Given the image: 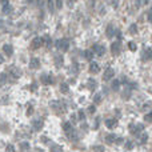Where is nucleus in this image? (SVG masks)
<instances>
[{"instance_id":"f257e3e1","label":"nucleus","mask_w":152,"mask_h":152,"mask_svg":"<svg viewBox=\"0 0 152 152\" xmlns=\"http://www.w3.org/2000/svg\"><path fill=\"white\" fill-rule=\"evenodd\" d=\"M56 47H58V49H61V51H68L69 48V41L68 39H60L56 41Z\"/></svg>"},{"instance_id":"f03ea898","label":"nucleus","mask_w":152,"mask_h":152,"mask_svg":"<svg viewBox=\"0 0 152 152\" xmlns=\"http://www.w3.org/2000/svg\"><path fill=\"white\" fill-rule=\"evenodd\" d=\"M43 44H44V37L36 36L35 39L32 40V43H31V48L32 49H37V48H40Z\"/></svg>"},{"instance_id":"7ed1b4c3","label":"nucleus","mask_w":152,"mask_h":152,"mask_svg":"<svg viewBox=\"0 0 152 152\" xmlns=\"http://www.w3.org/2000/svg\"><path fill=\"white\" fill-rule=\"evenodd\" d=\"M113 76H115V69H113V68H107L106 71H104L103 80H104V82H110Z\"/></svg>"},{"instance_id":"20e7f679","label":"nucleus","mask_w":152,"mask_h":152,"mask_svg":"<svg viewBox=\"0 0 152 152\" xmlns=\"http://www.w3.org/2000/svg\"><path fill=\"white\" fill-rule=\"evenodd\" d=\"M120 49H121V45H120V41H115L111 44V52L113 56H117L120 54Z\"/></svg>"},{"instance_id":"39448f33","label":"nucleus","mask_w":152,"mask_h":152,"mask_svg":"<svg viewBox=\"0 0 152 152\" xmlns=\"http://www.w3.org/2000/svg\"><path fill=\"white\" fill-rule=\"evenodd\" d=\"M92 49H93V52L97 56H103L104 54H106V48H104V45H100V44H93Z\"/></svg>"},{"instance_id":"423d86ee","label":"nucleus","mask_w":152,"mask_h":152,"mask_svg":"<svg viewBox=\"0 0 152 152\" xmlns=\"http://www.w3.org/2000/svg\"><path fill=\"white\" fill-rule=\"evenodd\" d=\"M30 68L31 69H37V68H40V60L37 59V58H32L30 60Z\"/></svg>"},{"instance_id":"0eeeda50","label":"nucleus","mask_w":152,"mask_h":152,"mask_svg":"<svg viewBox=\"0 0 152 152\" xmlns=\"http://www.w3.org/2000/svg\"><path fill=\"white\" fill-rule=\"evenodd\" d=\"M117 125V120L116 119H107L106 120V127L110 128V130H113Z\"/></svg>"},{"instance_id":"6e6552de","label":"nucleus","mask_w":152,"mask_h":152,"mask_svg":"<svg viewBox=\"0 0 152 152\" xmlns=\"http://www.w3.org/2000/svg\"><path fill=\"white\" fill-rule=\"evenodd\" d=\"M67 134H68V139H69V140H72V141H78V140H79L78 132H76L73 128H72V130H69Z\"/></svg>"},{"instance_id":"1a4fd4ad","label":"nucleus","mask_w":152,"mask_h":152,"mask_svg":"<svg viewBox=\"0 0 152 152\" xmlns=\"http://www.w3.org/2000/svg\"><path fill=\"white\" fill-rule=\"evenodd\" d=\"M3 51L7 56H12L13 55V47L11 44H4L3 45Z\"/></svg>"},{"instance_id":"9d476101","label":"nucleus","mask_w":152,"mask_h":152,"mask_svg":"<svg viewBox=\"0 0 152 152\" xmlns=\"http://www.w3.org/2000/svg\"><path fill=\"white\" fill-rule=\"evenodd\" d=\"M99 71H100V67H99L97 63H95V61H91V64H89V72L92 73H97Z\"/></svg>"},{"instance_id":"9b49d317","label":"nucleus","mask_w":152,"mask_h":152,"mask_svg":"<svg viewBox=\"0 0 152 152\" xmlns=\"http://www.w3.org/2000/svg\"><path fill=\"white\" fill-rule=\"evenodd\" d=\"M87 87L91 89V91H95L97 87V83H96V80L95 79H88V83H87Z\"/></svg>"},{"instance_id":"f8f14e48","label":"nucleus","mask_w":152,"mask_h":152,"mask_svg":"<svg viewBox=\"0 0 152 152\" xmlns=\"http://www.w3.org/2000/svg\"><path fill=\"white\" fill-rule=\"evenodd\" d=\"M149 59H152V49L145 48L143 52V60H149Z\"/></svg>"},{"instance_id":"ddd939ff","label":"nucleus","mask_w":152,"mask_h":152,"mask_svg":"<svg viewBox=\"0 0 152 152\" xmlns=\"http://www.w3.org/2000/svg\"><path fill=\"white\" fill-rule=\"evenodd\" d=\"M41 82L44 83V84H52L54 83V80H52V78L51 76H48V75H41Z\"/></svg>"},{"instance_id":"4468645a","label":"nucleus","mask_w":152,"mask_h":152,"mask_svg":"<svg viewBox=\"0 0 152 152\" xmlns=\"http://www.w3.org/2000/svg\"><path fill=\"white\" fill-rule=\"evenodd\" d=\"M115 140H116V135L115 134H110V135H107V137H106V143L107 144L115 143Z\"/></svg>"},{"instance_id":"2eb2a0df","label":"nucleus","mask_w":152,"mask_h":152,"mask_svg":"<svg viewBox=\"0 0 152 152\" xmlns=\"http://www.w3.org/2000/svg\"><path fill=\"white\" fill-rule=\"evenodd\" d=\"M113 35H115V28L112 24H110L107 27V37H113Z\"/></svg>"},{"instance_id":"dca6fc26","label":"nucleus","mask_w":152,"mask_h":152,"mask_svg":"<svg viewBox=\"0 0 152 152\" xmlns=\"http://www.w3.org/2000/svg\"><path fill=\"white\" fill-rule=\"evenodd\" d=\"M93 54H95L93 49H87V51L84 52V58L87 59V60H92L93 59Z\"/></svg>"},{"instance_id":"f3484780","label":"nucleus","mask_w":152,"mask_h":152,"mask_svg":"<svg viewBox=\"0 0 152 152\" xmlns=\"http://www.w3.org/2000/svg\"><path fill=\"white\" fill-rule=\"evenodd\" d=\"M43 128V120H35L34 121V130L35 131H40Z\"/></svg>"},{"instance_id":"a211bd4d","label":"nucleus","mask_w":152,"mask_h":152,"mask_svg":"<svg viewBox=\"0 0 152 152\" xmlns=\"http://www.w3.org/2000/svg\"><path fill=\"white\" fill-rule=\"evenodd\" d=\"M9 73H11V75L13 76V79H17L19 76H20V71H19L17 68H15V67H12V68H11V71H9Z\"/></svg>"},{"instance_id":"6ab92c4d","label":"nucleus","mask_w":152,"mask_h":152,"mask_svg":"<svg viewBox=\"0 0 152 152\" xmlns=\"http://www.w3.org/2000/svg\"><path fill=\"white\" fill-rule=\"evenodd\" d=\"M63 56H60V55H56L55 56V64H56V67H60V65H63Z\"/></svg>"},{"instance_id":"aec40b11","label":"nucleus","mask_w":152,"mask_h":152,"mask_svg":"<svg viewBox=\"0 0 152 152\" xmlns=\"http://www.w3.org/2000/svg\"><path fill=\"white\" fill-rule=\"evenodd\" d=\"M120 84H121L120 80H113L112 82V89L113 91H119V89H120Z\"/></svg>"},{"instance_id":"412c9836","label":"nucleus","mask_w":152,"mask_h":152,"mask_svg":"<svg viewBox=\"0 0 152 152\" xmlns=\"http://www.w3.org/2000/svg\"><path fill=\"white\" fill-rule=\"evenodd\" d=\"M47 3H48V9H49V12H51V13H54L55 7H56L55 2H54V0H47Z\"/></svg>"},{"instance_id":"4be33fe9","label":"nucleus","mask_w":152,"mask_h":152,"mask_svg":"<svg viewBox=\"0 0 152 152\" xmlns=\"http://www.w3.org/2000/svg\"><path fill=\"white\" fill-rule=\"evenodd\" d=\"M61 127H63V130H64L65 132H68L69 130H72V128H73V127H72V124H71L69 121H64L63 124H61Z\"/></svg>"},{"instance_id":"5701e85b","label":"nucleus","mask_w":152,"mask_h":152,"mask_svg":"<svg viewBox=\"0 0 152 152\" xmlns=\"http://www.w3.org/2000/svg\"><path fill=\"white\" fill-rule=\"evenodd\" d=\"M60 91L63 92V93H68V92H69L68 84H67V83H61V85H60Z\"/></svg>"},{"instance_id":"b1692460","label":"nucleus","mask_w":152,"mask_h":152,"mask_svg":"<svg viewBox=\"0 0 152 152\" xmlns=\"http://www.w3.org/2000/svg\"><path fill=\"white\" fill-rule=\"evenodd\" d=\"M51 152H63V148H61V145H58V144H54L51 145Z\"/></svg>"},{"instance_id":"393cba45","label":"nucleus","mask_w":152,"mask_h":152,"mask_svg":"<svg viewBox=\"0 0 152 152\" xmlns=\"http://www.w3.org/2000/svg\"><path fill=\"white\" fill-rule=\"evenodd\" d=\"M12 12V7L9 6V3L7 4V6H3V13L4 15H8V13Z\"/></svg>"},{"instance_id":"a878e982","label":"nucleus","mask_w":152,"mask_h":152,"mask_svg":"<svg viewBox=\"0 0 152 152\" xmlns=\"http://www.w3.org/2000/svg\"><path fill=\"white\" fill-rule=\"evenodd\" d=\"M140 143L141 144H145L147 143V140H148V135H147V134H140Z\"/></svg>"},{"instance_id":"bb28decb","label":"nucleus","mask_w":152,"mask_h":152,"mask_svg":"<svg viewBox=\"0 0 152 152\" xmlns=\"http://www.w3.org/2000/svg\"><path fill=\"white\" fill-rule=\"evenodd\" d=\"M44 43H45V45L48 47V48H51V45H52V40H51V37L48 35H45L44 36Z\"/></svg>"},{"instance_id":"cd10ccee","label":"nucleus","mask_w":152,"mask_h":152,"mask_svg":"<svg viewBox=\"0 0 152 152\" xmlns=\"http://www.w3.org/2000/svg\"><path fill=\"white\" fill-rule=\"evenodd\" d=\"M128 48H130L132 52H135V51L137 49V45H136V43H135V41H130V43H128Z\"/></svg>"},{"instance_id":"c85d7f7f","label":"nucleus","mask_w":152,"mask_h":152,"mask_svg":"<svg viewBox=\"0 0 152 152\" xmlns=\"http://www.w3.org/2000/svg\"><path fill=\"white\" fill-rule=\"evenodd\" d=\"M20 149H21V151L30 149V143H28V141H23V143L20 144Z\"/></svg>"},{"instance_id":"c756f323","label":"nucleus","mask_w":152,"mask_h":152,"mask_svg":"<svg viewBox=\"0 0 152 152\" xmlns=\"http://www.w3.org/2000/svg\"><path fill=\"white\" fill-rule=\"evenodd\" d=\"M130 32H131L132 35L137 34V26H136V24H131V26H130Z\"/></svg>"},{"instance_id":"7c9ffc66","label":"nucleus","mask_w":152,"mask_h":152,"mask_svg":"<svg viewBox=\"0 0 152 152\" xmlns=\"http://www.w3.org/2000/svg\"><path fill=\"white\" fill-rule=\"evenodd\" d=\"M125 148L127 149H134V141H131V140H128V141H125Z\"/></svg>"},{"instance_id":"2f4dec72","label":"nucleus","mask_w":152,"mask_h":152,"mask_svg":"<svg viewBox=\"0 0 152 152\" xmlns=\"http://www.w3.org/2000/svg\"><path fill=\"white\" fill-rule=\"evenodd\" d=\"M7 76H8V73H6V72L0 75V83H2V84H4L7 82Z\"/></svg>"},{"instance_id":"473e14b6","label":"nucleus","mask_w":152,"mask_h":152,"mask_svg":"<svg viewBox=\"0 0 152 152\" xmlns=\"http://www.w3.org/2000/svg\"><path fill=\"white\" fill-rule=\"evenodd\" d=\"M102 102V93H96L93 96V103H100Z\"/></svg>"},{"instance_id":"72a5a7b5","label":"nucleus","mask_w":152,"mask_h":152,"mask_svg":"<svg viewBox=\"0 0 152 152\" xmlns=\"http://www.w3.org/2000/svg\"><path fill=\"white\" fill-rule=\"evenodd\" d=\"M95 152H104V147L103 145H93V148H92Z\"/></svg>"},{"instance_id":"f704fd0d","label":"nucleus","mask_w":152,"mask_h":152,"mask_svg":"<svg viewBox=\"0 0 152 152\" xmlns=\"http://www.w3.org/2000/svg\"><path fill=\"white\" fill-rule=\"evenodd\" d=\"M99 125H100V117L97 116L96 119H95V125H93V130H97Z\"/></svg>"},{"instance_id":"c9c22d12","label":"nucleus","mask_w":152,"mask_h":152,"mask_svg":"<svg viewBox=\"0 0 152 152\" xmlns=\"http://www.w3.org/2000/svg\"><path fill=\"white\" fill-rule=\"evenodd\" d=\"M144 120H145L147 123H148V121L151 123V121H152V112H149V113H147V115L144 116Z\"/></svg>"},{"instance_id":"e433bc0d","label":"nucleus","mask_w":152,"mask_h":152,"mask_svg":"<svg viewBox=\"0 0 152 152\" xmlns=\"http://www.w3.org/2000/svg\"><path fill=\"white\" fill-rule=\"evenodd\" d=\"M78 117H79V120H84V119H85V113H84L83 110L79 111V116H78Z\"/></svg>"},{"instance_id":"4c0bfd02","label":"nucleus","mask_w":152,"mask_h":152,"mask_svg":"<svg viewBox=\"0 0 152 152\" xmlns=\"http://www.w3.org/2000/svg\"><path fill=\"white\" fill-rule=\"evenodd\" d=\"M55 4H56V8H61L63 7V0H55Z\"/></svg>"},{"instance_id":"58836bf2","label":"nucleus","mask_w":152,"mask_h":152,"mask_svg":"<svg viewBox=\"0 0 152 152\" xmlns=\"http://www.w3.org/2000/svg\"><path fill=\"white\" fill-rule=\"evenodd\" d=\"M7 152H15V147H13L12 144H8L7 145V148H6Z\"/></svg>"},{"instance_id":"ea45409f","label":"nucleus","mask_w":152,"mask_h":152,"mask_svg":"<svg viewBox=\"0 0 152 152\" xmlns=\"http://www.w3.org/2000/svg\"><path fill=\"white\" fill-rule=\"evenodd\" d=\"M88 112L89 113H95V112H96V107H95V106H89L88 107Z\"/></svg>"},{"instance_id":"a19ab883","label":"nucleus","mask_w":152,"mask_h":152,"mask_svg":"<svg viewBox=\"0 0 152 152\" xmlns=\"http://www.w3.org/2000/svg\"><path fill=\"white\" fill-rule=\"evenodd\" d=\"M115 143L116 144H123V143H124V139H123V137H116Z\"/></svg>"},{"instance_id":"79ce46f5","label":"nucleus","mask_w":152,"mask_h":152,"mask_svg":"<svg viewBox=\"0 0 152 152\" xmlns=\"http://www.w3.org/2000/svg\"><path fill=\"white\" fill-rule=\"evenodd\" d=\"M147 17H148V21L152 23V7L149 8V11H148V15H147Z\"/></svg>"},{"instance_id":"37998d69","label":"nucleus","mask_w":152,"mask_h":152,"mask_svg":"<svg viewBox=\"0 0 152 152\" xmlns=\"http://www.w3.org/2000/svg\"><path fill=\"white\" fill-rule=\"evenodd\" d=\"M32 113H34V107H30V108L27 110V115L30 116V115H32Z\"/></svg>"},{"instance_id":"c03bdc74","label":"nucleus","mask_w":152,"mask_h":152,"mask_svg":"<svg viewBox=\"0 0 152 152\" xmlns=\"http://www.w3.org/2000/svg\"><path fill=\"white\" fill-rule=\"evenodd\" d=\"M112 6H113V8H117V6H119V0H112Z\"/></svg>"},{"instance_id":"a18cd8bd","label":"nucleus","mask_w":152,"mask_h":152,"mask_svg":"<svg viewBox=\"0 0 152 152\" xmlns=\"http://www.w3.org/2000/svg\"><path fill=\"white\" fill-rule=\"evenodd\" d=\"M143 3H144L143 0H136V7H137V8L141 7V4H143Z\"/></svg>"},{"instance_id":"49530a36","label":"nucleus","mask_w":152,"mask_h":152,"mask_svg":"<svg viewBox=\"0 0 152 152\" xmlns=\"http://www.w3.org/2000/svg\"><path fill=\"white\" fill-rule=\"evenodd\" d=\"M116 36H117L119 41H120V40H121V32H120V31H116Z\"/></svg>"},{"instance_id":"de8ad7c7","label":"nucleus","mask_w":152,"mask_h":152,"mask_svg":"<svg viewBox=\"0 0 152 152\" xmlns=\"http://www.w3.org/2000/svg\"><path fill=\"white\" fill-rule=\"evenodd\" d=\"M8 3H9L8 0H0V4H2V6H7Z\"/></svg>"},{"instance_id":"09e8293b","label":"nucleus","mask_w":152,"mask_h":152,"mask_svg":"<svg viewBox=\"0 0 152 152\" xmlns=\"http://www.w3.org/2000/svg\"><path fill=\"white\" fill-rule=\"evenodd\" d=\"M121 83H124V84H128V82H127V78H125V76H123V78H121Z\"/></svg>"},{"instance_id":"8fccbe9b","label":"nucleus","mask_w":152,"mask_h":152,"mask_svg":"<svg viewBox=\"0 0 152 152\" xmlns=\"http://www.w3.org/2000/svg\"><path fill=\"white\" fill-rule=\"evenodd\" d=\"M7 100H8V97H7V96H4V97L2 99V104H6V102H7Z\"/></svg>"},{"instance_id":"3c124183","label":"nucleus","mask_w":152,"mask_h":152,"mask_svg":"<svg viewBox=\"0 0 152 152\" xmlns=\"http://www.w3.org/2000/svg\"><path fill=\"white\" fill-rule=\"evenodd\" d=\"M36 88H37V85H36V84H32V87H31L32 91H36Z\"/></svg>"},{"instance_id":"603ef678","label":"nucleus","mask_w":152,"mask_h":152,"mask_svg":"<svg viewBox=\"0 0 152 152\" xmlns=\"http://www.w3.org/2000/svg\"><path fill=\"white\" fill-rule=\"evenodd\" d=\"M41 141H44V143H47V141H48V139H47L45 136H43V137H41Z\"/></svg>"},{"instance_id":"864d4df0","label":"nucleus","mask_w":152,"mask_h":152,"mask_svg":"<svg viewBox=\"0 0 152 152\" xmlns=\"http://www.w3.org/2000/svg\"><path fill=\"white\" fill-rule=\"evenodd\" d=\"M76 119H79V117H76V115H72V116H71V120H73V121H75Z\"/></svg>"},{"instance_id":"5fc2aeb1","label":"nucleus","mask_w":152,"mask_h":152,"mask_svg":"<svg viewBox=\"0 0 152 152\" xmlns=\"http://www.w3.org/2000/svg\"><path fill=\"white\" fill-rule=\"evenodd\" d=\"M3 61H4V58H3V56H2V55H0V64H2V63H3Z\"/></svg>"},{"instance_id":"6e6d98bb","label":"nucleus","mask_w":152,"mask_h":152,"mask_svg":"<svg viewBox=\"0 0 152 152\" xmlns=\"http://www.w3.org/2000/svg\"><path fill=\"white\" fill-rule=\"evenodd\" d=\"M27 3H34V0H27Z\"/></svg>"},{"instance_id":"4d7b16f0","label":"nucleus","mask_w":152,"mask_h":152,"mask_svg":"<svg viewBox=\"0 0 152 152\" xmlns=\"http://www.w3.org/2000/svg\"><path fill=\"white\" fill-rule=\"evenodd\" d=\"M148 2H149V0H144V4H148Z\"/></svg>"},{"instance_id":"13d9d810","label":"nucleus","mask_w":152,"mask_h":152,"mask_svg":"<svg viewBox=\"0 0 152 152\" xmlns=\"http://www.w3.org/2000/svg\"><path fill=\"white\" fill-rule=\"evenodd\" d=\"M69 2H71V3H72V2H75V0H69Z\"/></svg>"},{"instance_id":"bf43d9fd","label":"nucleus","mask_w":152,"mask_h":152,"mask_svg":"<svg viewBox=\"0 0 152 152\" xmlns=\"http://www.w3.org/2000/svg\"><path fill=\"white\" fill-rule=\"evenodd\" d=\"M39 152H44V151H39Z\"/></svg>"}]
</instances>
